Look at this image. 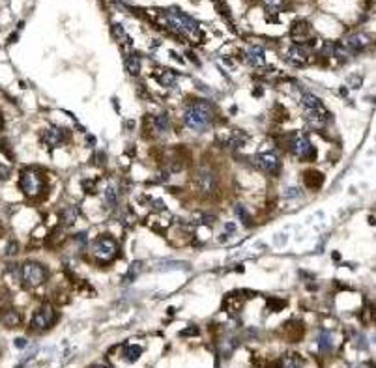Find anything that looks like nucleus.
<instances>
[{
	"label": "nucleus",
	"mask_w": 376,
	"mask_h": 368,
	"mask_svg": "<svg viewBox=\"0 0 376 368\" xmlns=\"http://www.w3.org/2000/svg\"><path fill=\"white\" fill-rule=\"evenodd\" d=\"M262 4H264V8H266V13L272 17V15H277V13L282 10L284 0H262Z\"/></svg>",
	"instance_id": "obj_24"
},
{
	"label": "nucleus",
	"mask_w": 376,
	"mask_h": 368,
	"mask_svg": "<svg viewBox=\"0 0 376 368\" xmlns=\"http://www.w3.org/2000/svg\"><path fill=\"white\" fill-rule=\"evenodd\" d=\"M142 262L141 260H137V262H133L131 265H129V269H127V273H125V277L122 279V284H131L139 275L142 273Z\"/></svg>",
	"instance_id": "obj_20"
},
{
	"label": "nucleus",
	"mask_w": 376,
	"mask_h": 368,
	"mask_svg": "<svg viewBox=\"0 0 376 368\" xmlns=\"http://www.w3.org/2000/svg\"><path fill=\"white\" fill-rule=\"evenodd\" d=\"M290 150L296 157H307V153H311V157H314L316 153V150L311 144L309 135L303 131H298L294 137H290Z\"/></svg>",
	"instance_id": "obj_10"
},
{
	"label": "nucleus",
	"mask_w": 376,
	"mask_h": 368,
	"mask_svg": "<svg viewBox=\"0 0 376 368\" xmlns=\"http://www.w3.org/2000/svg\"><path fill=\"white\" fill-rule=\"evenodd\" d=\"M326 118L328 114H314V113H305V120L314 127V129H322L326 125Z\"/></svg>",
	"instance_id": "obj_23"
},
{
	"label": "nucleus",
	"mask_w": 376,
	"mask_h": 368,
	"mask_svg": "<svg viewBox=\"0 0 376 368\" xmlns=\"http://www.w3.org/2000/svg\"><path fill=\"white\" fill-rule=\"evenodd\" d=\"M25 344H27V340H21V339L15 340V346H17V348H25Z\"/></svg>",
	"instance_id": "obj_42"
},
{
	"label": "nucleus",
	"mask_w": 376,
	"mask_h": 368,
	"mask_svg": "<svg viewBox=\"0 0 376 368\" xmlns=\"http://www.w3.org/2000/svg\"><path fill=\"white\" fill-rule=\"evenodd\" d=\"M141 353H142L141 346H131V348H127V351H125V359H127L129 363H135L137 359L141 357Z\"/></svg>",
	"instance_id": "obj_28"
},
{
	"label": "nucleus",
	"mask_w": 376,
	"mask_h": 368,
	"mask_svg": "<svg viewBox=\"0 0 376 368\" xmlns=\"http://www.w3.org/2000/svg\"><path fill=\"white\" fill-rule=\"evenodd\" d=\"M225 230H226V234H234V232H236V226L232 225V223H226V225H225Z\"/></svg>",
	"instance_id": "obj_41"
},
{
	"label": "nucleus",
	"mask_w": 376,
	"mask_h": 368,
	"mask_svg": "<svg viewBox=\"0 0 376 368\" xmlns=\"http://www.w3.org/2000/svg\"><path fill=\"white\" fill-rule=\"evenodd\" d=\"M21 314L15 309H6L4 312H0V321H2V325H6V327H17L21 323Z\"/></svg>",
	"instance_id": "obj_16"
},
{
	"label": "nucleus",
	"mask_w": 376,
	"mask_h": 368,
	"mask_svg": "<svg viewBox=\"0 0 376 368\" xmlns=\"http://www.w3.org/2000/svg\"><path fill=\"white\" fill-rule=\"evenodd\" d=\"M286 307V301H282V299H268V309L270 311H282Z\"/></svg>",
	"instance_id": "obj_30"
},
{
	"label": "nucleus",
	"mask_w": 376,
	"mask_h": 368,
	"mask_svg": "<svg viewBox=\"0 0 376 368\" xmlns=\"http://www.w3.org/2000/svg\"><path fill=\"white\" fill-rule=\"evenodd\" d=\"M281 368H300V365L294 357H284L281 361Z\"/></svg>",
	"instance_id": "obj_32"
},
{
	"label": "nucleus",
	"mask_w": 376,
	"mask_h": 368,
	"mask_svg": "<svg viewBox=\"0 0 376 368\" xmlns=\"http://www.w3.org/2000/svg\"><path fill=\"white\" fill-rule=\"evenodd\" d=\"M301 105H303V109H305V113H314V114H328L326 113V107L322 105L316 95L309 94V92H305V94L301 95Z\"/></svg>",
	"instance_id": "obj_14"
},
{
	"label": "nucleus",
	"mask_w": 376,
	"mask_h": 368,
	"mask_svg": "<svg viewBox=\"0 0 376 368\" xmlns=\"http://www.w3.org/2000/svg\"><path fill=\"white\" fill-rule=\"evenodd\" d=\"M245 60H247L253 67H264V64H266V53H264V47H260V45H251V47H247L245 49Z\"/></svg>",
	"instance_id": "obj_13"
},
{
	"label": "nucleus",
	"mask_w": 376,
	"mask_h": 368,
	"mask_svg": "<svg viewBox=\"0 0 376 368\" xmlns=\"http://www.w3.org/2000/svg\"><path fill=\"white\" fill-rule=\"evenodd\" d=\"M247 141H249V135H247V133L240 131V129H234V131L230 133V137L225 141V146L228 150L234 151V150H240Z\"/></svg>",
	"instance_id": "obj_15"
},
{
	"label": "nucleus",
	"mask_w": 376,
	"mask_h": 368,
	"mask_svg": "<svg viewBox=\"0 0 376 368\" xmlns=\"http://www.w3.org/2000/svg\"><path fill=\"white\" fill-rule=\"evenodd\" d=\"M83 189H85V193H88V195H94L95 191H97L95 181L94 179H85V181H83Z\"/></svg>",
	"instance_id": "obj_31"
},
{
	"label": "nucleus",
	"mask_w": 376,
	"mask_h": 368,
	"mask_svg": "<svg viewBox=\"0 0 376 368\" xmlns=\"http://www.w3.org/2000/svg\"><path fill=\"white\" fill-rule=\"evenodd\" d=\"M320 348H322V349H328L329 348V335H328V333H324V335L320 337Z\"/></svg>",
	"instance_id": "obj_39"
},
{
	"label": "nucleus",
	"mask_w": 376,
	"mask_h": 368,
	"mask_svg": "<svg viewBox=\"0 0 376 368\" xmlns=\"http://www.w3.org/2000/svg\"><path fill=\"white\" fill-rule=\"evenodd\" d=\"M116 204H118V189H116V185H109L105 191V206L116 208Z\"/></svg>",
	"instance_id": "obj_25"
},
{
	"label": "nucleus",
	"mask_w": 376,
	"mask_h": 368,
	"mask_svg": "<svg viewBox=\"0 0 376 368\" xmlns=\"http://www.w3.org/2000/svg\"><path fill=\"white\" fill-rule=\"evenodd\" d=\"M19 275H21V283H23L25 288H38V286H41V284L47 281L49 271L43 264L29 260V262H25V264L21 265Z\"/></svg>",
	"instance_id": "obj_3"
},
{
	"label": "nucleus",
	"mask_w": 376,
	"mask_h": 368,
	"mask_svg": "<svg viewBox=\"0 0 376 368\" xmlns=\"http://www.w3.org/2000/svg\"><path fill=\"white\" fill-rule=\"evenodd\" d=\"M234 211L238 213V219H240V221L244 223L245 226H249V225L253 223V221H251V215H249V211H247V209H245L244 206H242V204H236V206H234Z\"/></svg>",
	"instance_id": "obj_26"
},
{
	"label": "nucleus",
	"mask_w": 376,
	"mask_h": 368,
	"mask_svg": "<svg viewBox=\"0 0 376 368\" xmlns=\"http://www.w3.org/2000/svg\"><path fill=\"white\" fill-rule=\"evenodd\" d=\"M165 13V21H167V25H169L172 30H176L180 34H184V36H188V38L195 39L198 41L200 39V27H198V23L191 15L188 13H184L182 10L178 8H167V10L163 11Z\"/></svg>",
	"instance_id": "obj_2"
},
{
	"label": "nucleus",
	"mask_w": 376,
	"mask_h": 368,
	"mask_svg": "<svg viewBox=\"0 0 376 368\" xmlns=\"http://www.w3.org/2000/svg\"><path fill=\"white\" fill-rule=\"evenodd\" d=\"M216 120V113L214 107L206 101H193L186 109L184 114V122L191 131L195 133H204L212 127V123Z\"/></svg>",
	"instance_id": "obj_1"
},
{
	"label": "nucleus",
	"mask_w": 376,
	"mask_h": 368,
	"mask_svg": "<svg viewBox=\"0 0 376 368\" xmlns=\"http://www.w3.org/2000/svg\"><path fill=\"white\" fill-rule=\"evenodd\" d=\"M152 127L156 129L157 133H167L170 129V120H169V116L165 113H161V114H157L154 120H152Z\"/></svg>",
	"instance_id": "obj_22"
},
{
	"label": "nucleus",
	"mask_w": 376,
	"mask_h": 368,
	"mask_svg": "<svg viewBox=\"0 0 376 368\" xmlns=\"http://www.w3.org/2000/svg\"><path fill=\"white\" fill-rule=\"evenodd\" d=\"M159 83L163 86H174L176 85V73L172 71H163L159 75Z\"/></svg>",
	"instance_id": "obj_27"
},
{
	"label": "nucleus",
	"mask_w": 376,
	"mask_h": 368,
	"mask_svg": "<svg viewBox=\"0 0 376 368\" xmlns=\"http://www.w3.org/2000/svg\"><path fill=\"white\" fill-rule=\"evenodd\" d=\"M10 178V169L6 165H0V181H6Z\"/></svg>",
	"instance_id": "obj_38"
},
{
	"label": "nucleus",
	"mask_w": 376,
	"mask_h": 368,
	"mask_svg": "<svg viewBox=\"0 0 376 368\" xmlns=\"http://www.w3.org/2000/svg\"><path fill=\"white\" fill-rule=\"evenodd\" d=\"M69 137V133L66 129H62V127H58V125H53V127H49L45 131L41 133V139L43 142L51 146V148H58V146H62L66 139Z\"/></svg>",
	"instance_id": "obj_11"
},
{
	"label": "nucleus",
	"mask_w": 376,
	"mask_h": 368,
	"mask_svg": "<svg viewBox=\"0 0 376 368\" xmlns=\"http://www.w3.org/2000/svg\"><path fill=\"white\" fill-rule=\"evenodd\" d=\"M92 251H94V256L97 260L111 262V260H114L116 255H118V243H116V239L111 236H99L94 239Z\"/></svg>",
	"instance_id": "obj_5"
},
{
	"label": "nucleus",
	"mask_w": 376,
	"mask_h": 368,
	"mask_svg": "<svg viewBox=\"0 0 376 368\" xmlns=\"http://www.w3.org/2000/svg\"><path fill=\"white\" fill-rule=\"evenodd\" d=\"M303 181H305V185H307L309 189H318V187H322V183H324V174L318 172V170L311 169L303 174Z\"/></svg>",
	"instance_id": "obj_17"
},
{
	"label": "nucleus",
	"mask_w": 376,
	"mask_h": 368,
	"mask_svg": "<svg viewBox=\"0 0 376 368\" xmlns=\"http://www.w3.org/2000/svg\"><path fill=\"white\" fill-rule=\"evenodd\" d=\"M77 219H79V208H75V206H67L60 215V221H62L64 226H73L77 223Z\"/></svg>",
	"instance_id": "obj_18"
},
{
	"label": "nucleus",
	"mask_w": 376,
	"mask_h": 368,
	"mask_svg": "<svg viewBox=\"0 0 376 368\" xmlns=\"http://www.w3.org/2000/svg\"><path fill=\"white\" fill-rule=\"evenodd\" d=\"M141 66H142V62L139 55H129V57L125 58V71H127L129 75L133 77L139 75V73H141Z\"/></svg>",
	"instance_id": "obj_19"
},
{
	"label": "nucleus",
	"mask_w": 376,
	"mask_h": 368,
	"mask_svg": "<svg viewBox=\"0 0 376 368\" xmlns=\"http://www.w3.org/2000/svg\"><path fill=\"white\" fill-rule=\"evenodd\" d=\"M0 150L6 153V157L13 159V151H11L10 144H8V141H6V139H2V141H0Z\"/></svg>",
	"instance_id": "obj_33"
},
{
	"label": "nucleus",
	"mask_w": 376,
	"mask_h": 368,
	"mask_svg": "<svg viewBox=\"0 0 376 368\" xmlns=\"http://www.w3.org/2000/svg\"><path fill=\"white\" fill-rule=\"evenodd\" d=\"M19 187L21 191L25 193L27 198H38V197H41L43 189H45L43 174H41L39 170H32V169L21 172Z\"/></svg>",
	"instance_id": "obj_4"
},
{
	"label": "nucleus",
	"mask_w": 376,
	"mask_h": 368,
	"mask_svg": "<svg viewBox=\"0 0 376 368\" xmlns=\"http://www.w3.org/2000/svg\"><path fill=\"white\" fill-rule=\"evenodd\" d=\"M195 185L202 195H214L217 191V176L214 174V170L198 169L195 172Z\"/></svg>",
	"instance_id": "obj_9"
},
{
	"label": "nucleus",
	"mask_w": 376,
	"mask_h": 368,
	"mask_svg": "<svg viewBox=\"0 0 376 368\" xmlns=\"http://www.w3.org/2000/svg\"><path fill=\"white\" fill-rule=\"evenodd\" d=\"M253 163L256 169L266 174H279V169H281V159L275 151H264V153L254 155Z\"/></svg>",
	"instance_id": "obj_7"
},
{
	"label": "nucleus",
	"mask_w": 376,
	"mask_h": 368,
	"mask_svg": "<svg viewBox=\"0 0 376 368\" xmlns=\"http://www.w3.org/2000/svg\"><path fill=\"white\" fill-rule=\"evenodd\" d=\"M195 215H197L195 221L200 223V225H210V223L216 221V215H212V213H195Z\"/></svg>",
	"instance_id": "obj_29"
},
{
	"label": "nucleus",
	"mask_w": 376,
	"mask_h": 368,
	"mask_svg": "<svg viewBox=\"0 0 376 368\" xmlns=\"http://www.w3.org/2000/svg\"><path fill=\"white\" fill-rule=\"evenodd\" d=\"M284 197L286 198H298V197H301V191L296 189V187H288V189L284 191Z\"/></svg>",
	"instance_id": "obj_36"
},
{
	"label": "nucleus",
	"mask_w": 376,
	"mask_h": 368,
	"mask_svg": "<svg viewBox=\"0 0 376 368\" xmlns=\"http://www.w3.org/2000/svg\"><path fill=\"white\" fill-rule=\"evenodd\" d=\"M113 34L118 41H122V39L125 38V32H124V28L120 27V25H113Z\"/></svg>",
	"instance_id": "obj_35"
},
{
	"label": "nucleus",
	"mask_w": 376,
	"mask_h": 368,
	"mask_svg": "<svg viewBox=\"0 0 376 368\" xmlns=\"http://www.w3.org/2000/svg\"><path fill=\"white\" fill-rule=\"evenodd\" d=\"M348 85L352 86V88H359L361 81H359V77H348Z\"/></svg>",
	"instance_id": "obj_40"
},
{
	"label": "nucleus",
	"mask_w": 376,
	"mask_h": 368,
	"mask_svg": "<svg viewBox=\"0 0 376 368\" xmlns=\"http://www.w3.org/2000/svg\"><path fill=\"white\" fill-rule=\"evenodd\" d=\"M198 333H200V331H198V327H195V325H191V327H188V329L182 331L180 335H182V337H197Z\"/></svg>",
	"instance_id": "obj_37"
},
{
	"label": "nucleus",
	"mask_w": 376,
	"mask_h": 368,
	"mask_svg": "<svg viewBox=\"0 0 376 368\" xmlns=\"http://www.w3.org/2000/svg\"><path fill=\"white\" fill-rule=\"evenodd\" d=\"M92 368H101V367H97V365H94V367H92Z\"/></svg>",
	"instance_id": "obj_43"
},
{
	"label": "nucleus",
	"mask_w": 376,
	"mask_h": 368,
	"mask_svg": "<svg viewBox=\"0 0 376 368\" xmlns=\"http://www.w3.org/2000/svg\"><path fill=\"white\" fill-rule=\"evenodd\" d=\"M55 318H57V314H55V309L51 307V305H43L41 309L34 312V316H32V329L34 331H47L53 327V323H55Z\"/></svg>",
	"instance_id": "obj_8"
},
{
	"label": "nucleus",
	"mask_w": 376,
	"mask_h": 368,
	"mask_svg": "<svg viewBox=\"0 0 376 368\" xmlns=\"http://www.w3.org/2000/svg\"><path fill=\"white\" fill-rule=\"evenodd\" d=\"M17 251H19V243H17V241H10L8 247H6V255L8 256H15Z\"/></svg>",
	"instance_id": "obj_34"
},
{
	"label": "nucleus",
	"mask_w": 376,
	"mask_h": 368,
	"mask_svg": "<svg viewBox=\"0 0 376 368\" xmlns=\"http://www.w3.org/2000/svg\"><path fill=\"white\" fill-rule=\"evenodd\" d=\"M286 60L292 62L294 66L298 67H305V64L309 62V49L301 43H296V45H290L286 49Z\"/></svg>",
	"instance_id": "obj_12"
},
{
	"label": "nucleus",
	"mask_w": 376,
	"mask_h": 368,
	"mask_svg": "<svg viewBox=\"0 0 376 368\" xmlns=\"http://www.w3.org/2000/svg\"><path fill=\"white\" fill-rule=\"evenodd\" d=\"M371 41L373 38L365 34V32H357V34H350L346 38L341 41V45L339 47L343 49L346 55H356V53H361L363 49H367L371 45Z\"/></svg>",
	"instance_id": "obj_6"
},
{
	"label": "nucleus",
	"mask_w": 376,
	"mask_h": 368,
	"mask_svg": "<svg viewBox=\"0 0 376 368\" xmlns=\"http://www.w3.org/2000/svg\"><path fill=\"white\" fill-rule=\"evenodd\" d=\"M290 34L298 39V43H300L301 39H305L307 34H309V23H307V21H298V23L292 27Z\"/></svg>",
	"instance_id": "obj_21"
}]
</instances>
